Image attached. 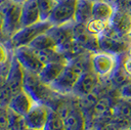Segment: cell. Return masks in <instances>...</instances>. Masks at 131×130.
Segmentation results:
<instances>
[{"label": "cell", "mask_w": 131, "mask_h": 130, "mask_svg": "<svg viewBox=\"0 0 131 130\" xmlns=\"http://www.w3.org/2000/svg\"><path fill=\"white\" fill-rule=\"evenodd\" d=\"M84 71L74 62L70 61L58 78L52 84H50V87L54 92L60 95L71 94L79 76Z\"/></svg>", "instance_id": "6da1fadb"}, {"label": "cell", "mask_w": 131, "mask_h": 130, "mask_svg": "<svg viewBox=\"0 0 131 130\" xmlns=\"http://www.w3.org/2000/svg\"><path fill=\"white\" fill-rule=\"evenodd\" d=\"M99 50L114 56H121L126 54L131 46V38L120 37L111 28L98 36Z\"/></svg>", "instance_id": "7a4b0ae2"}, {"label": "cell", "mask_w": 131, "mask_h": 130, "mask_svg": "<svg viewBox=\"0 0 131 130\" xmlns=\"http://www.w3.org/2000/svg\"><path fill=\"white\" fill-rule=\"evenodd\" d=\"M52 27L53 25L49 21H41L31 26L21 27L9 39L12 50L22 46H29L35 38H37L39 35L43 33L47 32Z\"/></svg>", "instance_id": "3957f363"}, {"label": "cell", "mask_w": 131, "mask_h": 130, "mask_svg": "<svg viewBox=\"0 0 131 130\" xmlns=\"http://www.w3.org/2000/svg\"><path fill=\"white\" fill-rule=\"evenodd\" d=\"M1 31L7 38H10L21 28L22 5L9 1L1 10Z\"/></svg>", "instance_id": "277c9868"}, {"label": "cell", "mask_w": 131, "mask_h": 130, "mask_svg": "<svg viewBox=\"0 0 131 130\" xmlns=\"http://www.w3.org/2000/svg\"><path fill=\"white\" fill-rule=\"evenodd\" d=\"M24 90L28 93L35 102L43 104H46L54 93L49 85L45 84L40 79L37 73H33L27 71H25Z\"/></svg>", "instance_id": "5b68a950"}, {"label": "cell", "mask_w": 131, "mask_h": 130, "mask_svg": "<svg viewBox=\"0 0 131 130\" xmlns=\"http://www.w3.org/2000/svg\"><path fill=\"white\" fill-rule=\"evenodd\" d=\"M77 0H59L57 1L49 21L53 26H62L74 22Z\"/></svg>", "instance_id": "8992f818"}, {"label": "cell", "mask_w": 131, "mask_h": 130, "mask_svg": "<svg viewBox=\"0 0 131 130\" xmlns=\"http://www.w3.org/2000/svg\"><path fill=\"white\" fill-rule=\"evenodd\" d=\"M12 52L25 71L38 74L43 69L44 63L40 60L35 50L30 46L18 47L16 49H13Z\"/></svg>", "instance_id": "52a82bcc"}, {"label": "cell", "mask_w": 131, "mask_h": 130, "mask_svg": "<svg viewBox=\"0 0 131 130\" xmlns=\"http://www.w3.org/2000/svg\"><path fill=\"white\" fill-rule=\"evenodd\" d=\"M118 57L105 52H96L91 55L93 71L99 77H110L117 66Z\"/></svg>", "instance_id": "ba28073f"}, {"label": "cell", "mask_w": 131, "mask_h": 130, "mask_svg": "<svg viewBox=\"0 0 131 130\" xmlns=\"http://www.w3.org/2000/svg\"><path fill=\"white\" fill-rule=\"evenodd\" d=\"M73 24L74 22L62 26H53L47 31L57 44L58 51L63 55L75 42L73 36Z\"/></svg>", "instance_id": "9c48e42d"}, {"label": "cell", "mask_w": 131, "mask_h": 130, "mask_svg": "<svg viewBox=\"0 0 131 130\" xmlns=\"http://www.w3.org/2000/svg\"><path fill=\"white\" fill-rule=\"evenodd\" d=\"M24 80L25 70L12 52L10 68L5 78L6 86L8 87L12 96L24 91Z\"/></svg>", "instance_id": "30bf717a"}, {"label": "cell", "mask_w": 131, "mask_h": 130, "mask_svg": "<svg viewBox=\"0 0 131 130\" xmlns=\"http://www.w3.org/2000/svg\"><path fill=\"white\" fill-rule=\"evenodd\" d=\"M50 107L43 103L35 102L25 117L28 129L43 130L49 115Z\"/></svg>", "instance_id": "8fae6325"}, {"label": "cell", "mask_w": 131, "mask_h": 130, "mask_svg": "<svg viewBox=\"0 0 131 130\" xmlns=\"http://www.w3.org/2000/svg\"><path fill=\"white\" fill-rule=\"evenodd\" d=\"M99 78L100 77L93 71V70L84 71L79 76L71 94L78 98H83L91 94L98 86Z\"/></svg>", "instance_id": "7c38bea8"}, {"label": "cell", "mask_w": 131, "mask_h": 130, "mask_svg": "<svg viewBox=\"0 0 131 130\" xmlns=\"http://www.w3.org/2000/svg\"><path fill=\"white\" fill-rule=\"evenodd\" d=\"M73 36L74 40L82 45L87 51L91 53L99 52V42L98 36L90 33L87 30L86 25L77 24L74 22L73 24Z\"/></svg>", "instance_id": "4fadbf2b"}, {"label": "cell", "mask_w": 131, "mask_h": 130, "mask_svg": "<svg viewBox=\"0 0 131 130\" xmlns=\"http://www.w3.org/2000/svg\"><path fill=\"white\" fill-rule=\"evenodd\" d=\"M110 27L120 37L131 38V14L115 9Z\"/></svg>", "instance_id": "5bb4252c"}, {"label": "cell", "mask_w": 131, "mask_h": 130, "mask_svg": "<svg viewBox=\"0 0 131 130\" xmlns=\"http://www.w3.org/2000/svg\"><path fill=\"white\" fill-rule=\"evenodd\" d=\"M34 103L35 101L32 99V97L24 90L22 92L12 96L11 100L8 104V109L25 116L29 112Z\"/></svg>", "instance_id": "9a60e30c"}, {"label": "cell", "mask_w": 131, "mask_h": 130, "mask_svg": "<svg viewBox=\"0 0 131 130\" xmlns=\"http://www.w3.org/2000/svg\"><path fill=\"white\" fill-rule=\"evenodd\" d=\"M41 22L37 0H27L22 5L21 27H25Z\"/></svg>", "instance_id": "2e32d148"}, {"label": "cell", "mask_w": 131, "mask_h": 130, "mask_svg": "<svg viewBox=\"0 0 131 130\" xmlns=\"http://www.w3.org/2000/svg\"><path fill=\"white\" fill-rule=\"evenodd\" d=\"M66 130H86L85 114L79 107H72L65 118Z\"/></svg>", "instance_id": "e0dca14e"}, {"label": "cell", "mask_w": 131, "mask_h": 130, "mask_svg": "<svg viewBox=\"0 0 131 130\" xmlns=\"http://www.w3.org/2000/svg\"><path fill=\"white\" fill-rule=\"evenodd\" d=\"M67 65V62H52L45 64L38 75L45 84L50 86V84H52L58 78Z\"/></svg>", "instance_id": "ac0fdd59"}, {"label": "cell", "mask_w": 131, "mask_h": 130, "mask_svg": "<svg viewBox=\"0 0 131 130\" xmlns=\"http://www.w3.org/2000/svg\"><path fill=\"white\" fill-rule=\"evenodd\" d=\"M115 13V7L109 1H95L93 3L92 19L110 23Z\"/></svg>", "instance_id": "d6986e66"}, {"label": "cell", "mask_w": 131, "mask_h": 130, "mask_svg": "<svg viewBox=\"0 0 131 130\" xmlns=\"http://www.w3.org/2000/svg\"><path fill=\"white\" fill-rule=\"evenodd\" d=\"M93 3L92 0H77L74 22L87 25L92 20Z\"/></svg>", "instance_id": "ffe728a7"}, {"label": "cell", "mask_w": 131, "mask_h": 130, "mask_svg": "<svg viewBox=\"0 0 131 130\" xmlns=\"http://www.w3.org/2000/svg\"><path fill=\"white\" fill-rule=\"evenodd\" d=\"M113 116L131 121V100L120 97L113 107Z\"/></svg>", "instance_id": "44dd1931"}, {"label": "cell", "mask_w": 131, "mask_h": 130, "mask_svg": "<svg viewBox=\"0 0 131 130\" xmlns=\"http://www.w3.org/2000/svg\"><path fill=\"white\" fill-rule=\"evenodd\" d=\"M121 56H118V63L117 66L115 69V71H113V73L110 76L111 82L114 86L116 87H121L124 84H126L127 82H129L131 80V77L128 75V73L125 71L123 65H122V60H121Z\"/></svg>", "instance_id": "7402d4cb"}, {"label": "cell", "mask_w": 131, "mask_h": 130, "mask_svg": "<svg viewBox=\"0 0 131 130\" xmlns=\"http://www.w3.org/2000/svg\"><path fill=\"white\" fill-rule=\"evenodd\" d=\"M31 48L37 51H46V50H58L57 44L54 41V39L50 36L47 32L39 35L37 38H35L29 45Z\"/></svg>", "instance_id": "603a6c76"}, {"label": "cell", "mask_w": 131, "mask_h": 130, "mask_svg": "<svg viewBox=\"0 0 131 130\" xmlns=\"http://www.w3.org/2000/svg\"><path fill=\"white\" fill-rule=\"evenodd\" d=\"M43 130H66L65 119L63 118L58 111L50 108L48 119Z\"/></svg>", "instance_id": "cb8c5ba5"}, {"label": "cell", "mask_w": 131, "mask_h": 130, "mask_svg": "<svg viewBox=\"0 0 131 130\" xmlns=\"http://www.w3.org/2000/svg\"><path fill=\"white\" fill-rule=\"evenodd\" d=\"M8 115H9L8 130H28L27 120L24 115L17 114L11 111L10 109H8Z\"/></svg>", "instance_id": "d4e9b609"}, {"label": "cell", "mask_w": 131, "mask_h": 130, "mask_svg": "<svg viewBox=\"0 0 131 130\" xmlns=\"http://www.w3.org/2000/svg\"><path fill=\"white\" fill-rule=\"evenodd\" d=\"M57 1L56 0H37L41 21H48L50 15L54 9Z\"/></svg>", "instance_id": "484cf974"}, {"label": "cell", "mask_w": 131, "mask_h": 130, "mask_svg": "<svg viewBox=\"0 0 131 130\" xmlns=\"http://www.w3.org/2000/svg\"><path fill=\"white\" fill-rule=\"evenodd\" d=\"M110 27V23L101 22V21H97V20H91L90 22L86 25L87 30L90 33H92L94 35H101L102 33H104L108 27Z\"/></svg>", "instance_id": "4316f807"}, {"label": "cell", "mask_w": 131, "mask_h": 130, "mask_svg": "<svg viewBox=\"0 0 131 130\" xmlns=\"http://www.w3.org/2000/svg\"><path fill=\"white\" fill-rule=\"evenodd\" d=\"M8 125H9L8 107L0 106V130H8Z\"/></svg>", "instance_id": "83f0119b"}, {"label": "cell", "mask_w": 131, "mask_h": 130, "mask_svg": "<svg viewBox=\"0 0 131 130\" xmlns=\"http://www.w3.org/2000/svg\"><path fill=\"white\" fill-rule=\"evenodd\" d=\"M115 10L127 12L131 14V0H114L112 2Z\"/></svg>", "instance_id": "f1b7e54d"}, {"label": "cell", "mask_w": 131, "mask_h": 130, "mask_svg": "<svg viewBox=\"0 0 131 130\" xmlns=\"http://www.w3.org/2000/svg\"><path fill=\"white\" fill-rule=\"evenodd\" d=\"M119 96L124 99L131 100V80L119 88Z\"/></svg>", "instance_id": "f546056e"}, {"label": "cell", "mask_w": 131, "mask_h": 130, "mask_svg": "<svg viewBox=\"0 0 131 130\" xmlns=\"http://www.w3.org/2000/svg\"><path fill=\"white\" fill-rule=\"evenodd\" d=\"M122 65L128 75L131 77V58L127 56V53L122 55Z\"/></svg>", "instance_id": "4dcf8cb0"}, {"label": "cell", "mask_w": 131, "mask_h": 130, "mask_svg": "<svg viewBox=\"0 0 131 130\" xmlns=\"http://www.w3.org/2000/svg\"><path fill=\"white\" fill-rule=\"evenodd\" d=\"M13 2H15V3H18V4H21V5H23L25 2H27V0H12Z\"/></svg>", "instance_id": "1f68e13d"}, {"label": "cell", "mask_w": 131, "mask_h": 130, "mask_svg": "<svg viewBox=\"0 0 131 130\" xmlns=\"http://www.w3.org/2000/svg\"><path fill=\"white\" fill-rule=\"evenodd\" d=\"M86 130H98L95 126H91V127H87V129Z\"/></svg>", "instance_id": "d6a6232c"}, {"label": "cell", "mask_w": 131, "mask_h": 130, "mask_svg": "<svg viewBox=\"0 0 131 130\" xmlns=\"http://www.w3.org/2000/svg\"><path fill=\"white\" fill-rule=\"evenodd\" d=\"M127 56L131 58V46H130V48H129V50H128V52H127Z\"/></svg>", "instance_id": "836d02e7"}, {"label": "cell", "mask_w": 131, "mask_h": 130, "mask_svg": "<svg viewBox=\"0 0 131 130\" xmlns=\"http://www.w3.org/2000/svg\"><path fill=\"white\" fill-rule=\"evenodd\" d=\"M3 80H4V78H3V77H1V76H0V84H1V82L3 81ZM0 106H1V105H0Z\"/></svg>", "instance_id": "e575fe53"}, {"label": "cell", "mask_w": 131, "mask_h": 130, "mask_svg": "<svg viewBox=\"0 0 131 130\" xmlns=\"http://www.w3.org/2000/svg\"><path fill=\"white\" fill-rule=\"evenodd\" d=\"M106 1H109V2H111V3H112V2L114 1V0H106Z\"/></svg>", "instance_id": "d590c367"}, {"label": "cell", "mask_w": 131, "mask_h": 130, "mask_svg": "<svg viewBox=\"0 0 131 130\" xmlns=\"http://www.w3.org/2000/svg\"><path fill=\"white\" fill-rule=\"evenodd\" d=\"M125 130H131V127L130 128H128V129H125Z\"/></svg>", "instance_id": "8d00e7d4"}, {"label": "cell", "mask_w": 131, "mask_h": 130, "mask_svg": "<svg viewBox=\"0 0 131 130\" xmlns=\"http://www.w3.org/2000/svg\"><path fill=\"white\" fill-rule=\"evenodd\" d=\"M56 1H59V0H56Z\"/></svg>", "instance_id": "74e56055"}, {"label": "cell", "mask_w": 131, "mask_h": 130, "mask_svg": "<svg viewBox=\"0 0 131 130\" xmlns=\"http://www.w3.org/2000/svg\"><path fill=\"white\" fill-rule=\"evenodd\" d=\"M28 130H31V129H28Z\"/></svg>", "instance_id": "f35d334b"}, {"label": "cell", "mask_w": 131, "mask_h": 130, "mask_svg": "<svg viewBox=\"0 0 131 130\" xmlns=\"http://www.w3.org/2000/svg\"><path fill=\"white\" fill-rule=\"evenodd\" d=\"M130 37H131V35H130Z\"/></svg>", "instance_id": "ab89813d"}]
</instances>
